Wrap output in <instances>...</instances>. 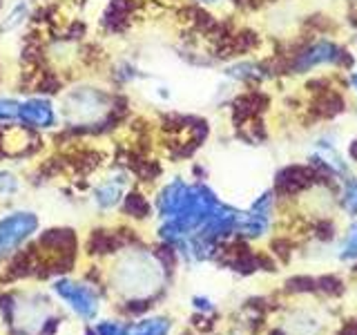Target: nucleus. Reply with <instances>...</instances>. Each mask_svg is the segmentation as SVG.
Instances as JSON below:
<instances>
[{
	"instance_id": "9d476101",
	"label": "nucleus",
	"mask_w": 357,
	"mask_h": 335,
	"mask_svg": "<svg viewBox=\"0 0 357 335\" xmlns=\"http://www.w3.org/2000/svg\"><path fill=\"white\" fill-rule=\"evenodd\" d=\"M342 107H344V100L335 92H326L317 100V110L321 112V114H326V117L337 114V112H342Z\"/></svg>"
},
{
	"instance_id": "1a4fd4ad",
	"label": "nucleus",
	"mask_w": 357,
	"mask_h": 335,
	"mask_svg": "<svg viewBox=\"0 0 357 335\" xmlns=\"http://www.w3.org/2000/svg\"><path fill=\"white\" fill-rule=\"evenodd\" d=\"M165 333H167V322L165 320H150V322L137 324V327L128 329L126 333H121V335H165Z\"/></svg>"
},
{
	"instance_id": "5701e85b",
	"label": "nucleus",
	"mask_w": 357,
	"mask_h": 335,
	"mask_svg": "<svg viewBox=\"0 0 357 335\" xmlns=\"http://www.w3.org/2000/svg\"><path fill=\"white\" fill-rule=\"evenodd\" d=\"M351 156L357 161V141H353V143H351Z\"/></svg>"
},
{
	"instance_id": "aec40b11",
	"label": "nucleus",
	"mask_w": 357,
	"mask_h": 335,
	"mask_svg": "<svg viewBox=\"0 0 357 335\" xmlns=\"http://www.w3.org/2000/svg\"><path fill=\"white\" fill-rule=\"evenodd\" d=\"M319 237H324V239H328V237H333V226L328 221H324V223H319Z\"/></svg>"
},
{
	"instance_id": "dca6fc26",
	"label": "nucleus",
	"mask_w": 357,
	"mask_h": 335,
	"mask_svg": "<svg viewBox=\"0 0 357 335\" xmlns=\"http://www.w3.org/2000/svg\"><path fill=\"white\" fill-rule=\"evenodd\" d=\"M312 286H315V282L310 277H295L288 282V290H310Z\"/></svg>"
},
{
	"instance_id": "4be33fe9",
	"label": "nucleus",
	"mask_w": 357,
	"mask_h": 335,
	"mask_svg": "<svg viewBox=\"0 0 357 335\" xmlns=\"http://www.w3.org/2000/svg\"><path fill=\"white\" fill-rule=\"evenodd\" d=\"M340 335H357V322H349V324H346Z\"/></svg>"
},
{
	"instance_id": "393cba45",
	"label": "nucleus",
	"mask_w": 357,
	"mask_h": 335,
	"mask_svg": "<svg viewBox=\"0 0 357 335\" xmlns=\"http://www.w3.org/2000/svg\"><path fill=\"white\" fill-rule=\"evenodd\" d=\"M353 83H355V87H357V74H355V78H353Z\"/></svg>"
},
{
	"instance_id": "f3484780",
	"label": "nucleus",
	"mask_w": 357,
	"mask_h": 335,
	"mask_svg": "<svg viewBox=\"0 0 357 335\" xmlns=\"http://www.w3.org/2000/svg\"><path fill=\"white\" fill-rule=\"evenodd\" d=\"M121 327L116 322H100L96 327V335H121Z\"/></svg>"
},
{
	"instance_id": "7ed1b4c3",
	"label": "nucleus",
	"mask_w": 357,
	"mask_h": 335,
	"mask_svg": "<svg viewBox=\"0 0 357 335\" xmlns=\"http://www.w3.org/2000/svg\"><path fill=\"white\" fill-rule=\"evenodd\" d=\"M56 293H59L63 299H67L72 304V308L85 320H92L98 313V299L96 295L89 290L87 286H81L76 282H70V279H59L56 282Z\"/></svg>"
},
{
	"instance_id": "4468645a",
	"label": "nucleus",
	"mask_w": 357,
	"mask_h": 335,
	"mask_svg": "<svg viewBox=\"0 0 357 335\" xmlns=\"http://www.w3.org/2000/svg\"><path fill=\"white\" fill-rule=\"evenodd\" d=\"M319 286L326 290V293H331V295H342V282L337 277H321L319 279Z\"/></svg>"
},
{
	"instance_id": "9b49d317",
	"label": "nucleus",
	"mask_w": 357,
	"mask_h": 335,
	"mask_svg": "<svg viewBox=\"0 0 357 335\" xmlns=\"http://www.w3.org/2000/svg\"><path fill=\"white\" fill-rule=\"evenodd\" d=\"M126 210L130 212L132 217H145V215H150L148 201H145L139 193H132V195L126 197Z\"/></svg>"
},
{
	"instance_id": "412c9836",
	"label": "nucleus",
	"mask_w": 357,
	"mask_h": 335,
	"mask_svg": "<svg viewBox=\"0 0 357 335\" xmlns=\"http://www.w3.org/2000/svg\"><path fill=\"white\" fill-rule=\"evenodd\" d=\"M150 306V302H132V304L128 306V311H132V313H141V311H145Z\"/></svg>"
},
{
	"instance_id": "f257e3e1",
	"label": "nucleus",
	"mask_w": 357,
	"mask_h": 335,
	"mask_svg": "<svg viewBox=\"0 0 357 335\" xmlns=\"http://www.w3.org/2000/svg\"><path fill=\"white\" fill-rule=\"evenodd\" d=\"M105 94L89 87L74 89L63 103L65 114L74 121H96L105 112Z\"/></svg>"
},
{
	"instance_id": "39448f33",
	"label": "nucleus",
	"mask_w": 357,
	"mask_h": 335,
	"mask_svg": "<svg viewBox=\"0 0 357 335\" xmlns=\"http://www.w3.org/2000/svg\"><path fill=\"white\" fill-rule=\"evenodd\" d=\"M18 119L22 123L33 128H52L56 123V112L50 100L45 98H29L25 103H20V114Z\"/></svg>"
},
{
	"instance_id": "6e6552de",
	"label": "nucleus",
	"mask_w": 357,
	"mask_h": 335,
	"mask_svg": "<svg viewBox=\"0 0 357 335\" xmlns=\"http://www.w3.org/2000/svg\"><path fill=\"white\" fill-rule=\"evenodd\" d=\"M116 246H119L116 237L105 230H96L92 234V239H89V251L92 253H109V251H114Z\"/></svg>"
},
{
	"instance_id": "a211bd4d",
	"label": "nucleus",
	"mask_w": 357,
	"mask_h": 335,
	"mask_svg": "<svg viewBox=\"0 0 357 335\" xmlns=\"http://www.w3.org/2000/svg\"><path fill=\"white\" fill-rule=\"evenodd\" d=\"M349 255H357V223L353 226L349 239H346V246H344V257H349Z\"/></svg>"
},
{
	"instance_id": "bb28decb",
	"label": "nucleus",
	"mask_w": 357,
	"mask_h": 335,
	"mask_svg": "<svg viewBox=\"0 0 357 335\" xmlns=\"http://www.w3.org/2000/svg\"><path fill=\"white\" fill-rule=\"evenodd\" d=\"M355 271H357V268H355Z\"/></svg>"
},
{
	"instance_id": "f03ea898",
	"label": "nucleus",
	"mask_w": 357,
	"mask_h": 335,
	"mask_svg": "<svg viewBox=\"0 0 357 335\" xmlns=\"http://www.w3.org/2000/svg\"><path fill=\"white\" fill-rule=\"evenodd\" d=\"M38 228V219L31 212H14L11 217L0 221V260L11 251H16L20 241Z\"/></svg>"
},
{
	"instance_id": "b1692460",
	"label": "nucleus",
	"mask_w": 357,
	"mask_h": 335,
	"mask_svg": "<svg viewBox=\"0 0 357 335\" xmlns=\"http://www.w3.org/2000/svg\"><path fill=\"white\" fill-rule=\"evenodd\" d=\"M85 335H96V333H94L92 329H87V331H85Z\"/></svg>"
},
{
	"instance_id": "423d86ee",
	"label": "nucleus",
	"mask_w": 357,
	"mask_h": 335,
	"mask_svg": "<svg viewBox=\"0 0 357 335\" xmlns=\"http://www.w3.org/2000/svg\"><path fill=\"white\" fill-rule=\"evenodd\" d=\"M312 181H315V170L304 165H290L277 174V188L282 193H297V190L306 188Z\"/></svg>"
},
{
	"instance_id": "f8f14e48",
	"label": "nucleus",
	"mask_w": 357,
	"mask_h": 335,
	"mask_svg": "<svg viewBox=\"0 0 357 335\" xmlns=\"http://www.w3.org/2000/svg\"><path fill=\"white\" fill-rule=\"evenodd\" d=\"M25 16H27V3H18L14 9L9 11V16L5 18V22H3V29L5 31H9V29H16L22 20H25Z\"/></svg>"
},
{
	"instance_id": "6ab92c4d",
	"label": "nucleus",
	"mask_w": 357,
	"mask_h": 335,
	"mask_svg": "<svg viewBox=\"0 0 357 335\" xmlns=\"http://www.w3.org/2000/svg\"><path fill=\"white\" fill-rule=\"evenodd\" d=\"M16 190V179L11 174H0V193H11Z\"/></svg>"
},
{
	"instance_id": "a878e982",
	"label": "nucleus",
	"mask_w": 357,
	"mask_h": 335,
	"mask_svg": "<svg viewBox=\"0 0 357 335\" xmlns=\"http://www.w3.org/2000/svg\"><path fill=\"white\" fill-rule=\"evenodd\" d=\"M206 3H217V0H206Z\"/></svg>"
},
{
	"instance_id": "0eeeda50",
	"label": "nucleus",
	"mask_w": 357,
	"mask_h": 335,
	"mask_svg": "<svg viewBox=\"0 0 357 335\" xmlns=\"http://www.w3.org/2000/svg\"><path fill=\"white\" fill-rule=\"evenodd\" d=\"M121 186H123V179H116V181H107L103 186H98L94 190V197H96V204L100 208H112L116 206V201L121 199Z\"/></svg>"
},
{
	"instance_id": "2eb2a0df",
	"label": "nucleus",
	"mask_w": 357,
	"mask_h": 335,
	"mask_svg": "<svg viewBox=\"0 0 357 335\" xmlns=\"http://www.w3.org/2000/svg\"><path fill=\"white\" fill-rule=\"evenodd\" d=\"M346 208L351 212H357V181H351L346 186Z\"/></svg>"
},
{
	"instance_id": "ddd939ff",
	"label": "nucleus",
	"mask_w": 357,
	"mask_h": 335,
	"mask_svg": "<svg viewBox=\"0 0 357 335\" xmlns=\"http://www.w3.org/2000/svg\"><path fill=\"white\" fill-rule=\"evenodd\" d=\"M20 114V103L14 98H0V123L14 121Z\"/></svg>"
},
{
	"instance_id": "20e7f679",
	"label": "nucleus",
	"mask_w": 357,
	"mask_h": 335,
	"mask_svg": "<svg viewBox=\"0 0 357 335\" xmlns=\"http://www.w3.org/2000/svg\"><path fill=\"white\" fill-rule=\"evenodd\" d=\"M346 59V54L337 47V45L326 43V40H319L315 45H310L304 52H301L295 63H293V70L295 72H306L310 67L315 65H324V63H342Z\"/></svg>"
}]
</instances>
